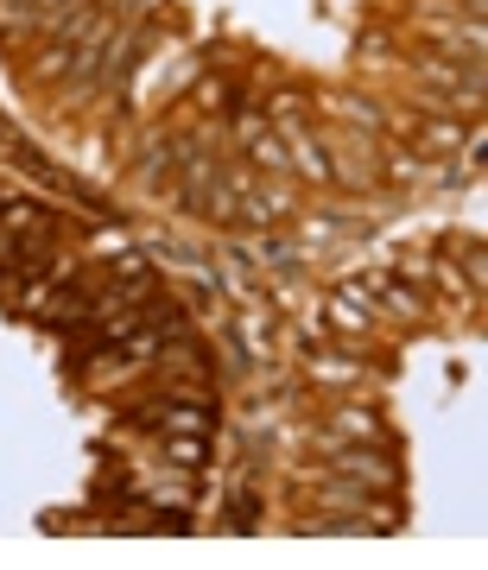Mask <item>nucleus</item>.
<instances>
[{
  "label": "nucleus",
  "mask_w": 488,
  "mask_h": 570,
  "mask_svg": "<svg viewBox=\"0 0 488 570\" xmlns=\"http://www.w3.org/2000/svg\"><path fill=\"white\" fill-rule=\"evenodd\" d=\"M165 450H172V463H178V469H204V438H197V431H184V438H172Z\"/></svg>",
  "instance_id": "f03ea898"
},
{
  "label": "nucleus",
  "mask_w": 488,
  "mask_h": 570,
  "mask_svg": "<svg viewBox=\"0 0 488 570\" xmlns=\"http://www.w3.org/2000/svg\"><path fill=\"white\" fill-rule=\"evenodd\" d=\"M70 7H82V0H0V32L7 26H58Z\"/></svg>",
  "instance_id": "f257e3e1"
}]
</instances>
